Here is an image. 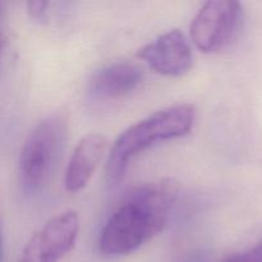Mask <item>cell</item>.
I'll use <instances>...</instances> for the list:
<instances>
[{
    "label": "cell",
    "instance_id": "cell-1",
    "mask_svg": "<svg viewBox=\"0 0 262 262\" xmlns=\"http://www.w3.org/2000/svg\"><path fill=\"white\" fill-rule=\"evenodd\" d=\"M178 188L171 181L136 187L107 217L100 232L99 248L106 256L135 252L168 224Z\"/></svg>",
    "mask_w": 262,
    "mask_h": 262
},
{
    "label": "cell",
    "instance_id": "cell-2",
    "mask_svg": "<svg viewBox=\"0 0 262 262\" xmlns=\"http://www.w3.org/2000/svg\"><path fill=\"white\" fill-rule=\"evenodd\" d=\"M196 109L191 104H178L148 115L128 127L114 141L107 156L105 173L109 183L124 177L133 158L164 141L184 137L192 130Z\"/></svg>",
    "mask_w": 262,
    "mask_h": 262
},
{
    "label": "cell",
    "instance_id": "cell-3",
    "mask_svg": "<svg viewBox=\"0 0 262 262\" xmlns=\"http://www.w3.org/2000/svg\"><path fill=\"white\" fill-rule=\"evenodd\" d=\"M68 120L51 114L41 120L26 138L19 155L20 182L28 193L40 191L54 173L66 147Z\"/></svg>",
    "mask_w": 262,
    "mask_h": 262
},
{
    "label": "cell",
    "instance_id": "cell-4",
    "mask_svg": "<svg viewBox=\"0 0 262 262\" xmlns=\"http://www.w3.org/2000/svg\"><path fill=\"white\" fill-rule=\"evenodd\" d=\"M243 9L234 0H211L194 15L189 27L191 38L200 51L216 53L228 45L239 32Z\"/></svg>",
    "mask_w": 262,
    "mask_h": 262
},
{
    "label": "cell",
    "instance_id": "cell-5",
    "mask_svg": "<svg viewBox=\"0 0 262 262\" xmlns=\"http://www.w3.org/2000/svg\"><path fill=\"white\" fill-rule=\"evenodd\" d=\"M137 58L165 77L184 76L193 64L191 45L179 30L168 31L152 42L146 43L137 51Z\"/></svg>",
    "mask_w": 262,
    "mask_h": 262
},
{
    "label": "cell",
    "instance_id": "cell-6",
    "mask_svg": "<svg viewBox=\"0 0 262 262\" xmlns=\"http://www.w3.org/2000/svg\"><path fill=\"white\" fill-rule=\"evenodd\" d=\"M107 147V140L100 133H89L74 148L67 166L64 184L68 192H81L89 184Z\"/></svg>",
    "mask_w": 262,
    "mask_h": 262
},
{
    "label": "cell",
    "instance_id": "cell-7",
    "mask_svg": "<svg viewBox=\"0 0 262 262\" xmlns=\"http://www.w3.org/2000/svg\"><path fill=\"white\" fill-rule=\"evenodd\" d=\"M143 77L142 68L130 61H118L104 67L91 77L89 94L94 99H118L135 91Z\"/></svg>",
    "mask_w": 262,
    "mask_h": 262
},
{
    "label": "cell",
    "instance_id": "cell-8",
    "mask_svg": "<svg viewBox=\"0 0 262 262\" xmlns=\"http://www.w3.org/2000/svg\"><path fill=\"white\" fill-rule=\"evenodd\" d=\"M78 233V215L74 211H66L49 220L35 237L46 260L58 262L73 250Z\"/></svg>",
    "mask_w": 262,
    "mask_h": 262
},
{
    "label": "cell",
    "instance_id": "cell-9",
    "mask_svg": "<svg viewBox=\"0 0 262 262\" xmlns=\"http://www.w3.org/2000/svg\"><path fill=\"white\" fill-rule=\"evenodd\" d=\"M222 262H262V239L248 250L229 255Z\"/></svg>",
    "mask_w": 262,
    "mask_h": 262
},
{
    "label": "cell",
    "instance_id": "cell-10",
    "mask_svg": "<svg viewBox=\"0 0 262 262\" xmlns=\"http://www.w3.org/2000/svg\"><path fill=\"white\" fill-rule=\"evenodd\" d=\"M19 262H48L43 255L41 253L38 243L36 241L35 235H32L28 243L26 245L25 250H23L22 256H20Z\"/></svg>",
    "mask_w": 262,
    "mask_h": 262
},
{
    "label": "cell",
    "instance_id": "cell-11",
    "mask_svg": "<svg viewBox=\"0 0 262 262\" xmlns=\"http://www.w3.org/2000/svg\"><path fill=\"white\" fill-rule=\"evenodd\" d=\"M48 2H28L27 3V10L32 18L37 20H45L46 15H48Z\"/></svg>",
    "mask_w": 262,
    "mask_h": 262
},
{
    "label": "cell",
    "instance_id": "cell-12",
    "mask_svg": "<svg viewBox=\"0 0 262 262\" xmlns=\"http://www.w3.org/2000/svg\"><path fill=\"white\" fill-rule=\"evenodd\" d=\"M3 253H4V239H3V232L0 227V262L3 261Z\"/></svg>",
    "mask_w": 262,
    "mask_h": 262
},
{
    "label": "cell",
    "instance_id": "cell-13",
    "mask_svg": "<svg viewBox=\"0 0 262 262\" xmlns=\"http://www.w3.org/2000/svg\"><path fill=\"white\" fill-rule=\"evenodd\" d=\"M2 45H3V37H2V32H0V54H2Z\"/></svg>",
    "mask_w": 262,
    "mask_h": 262
}]
</instances>
